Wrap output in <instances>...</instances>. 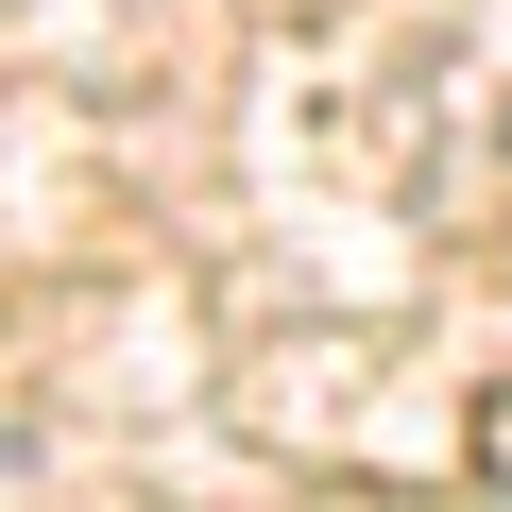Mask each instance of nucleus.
I'll list each match as a JSON object with an SVG mask.
<instances>
[{"label": "nucleus", "mask_w": 512, "mask_h": 512, "mask_svg": "<svg viewBox=\"0 0 512 512\" xmlns=\"http://www.w3.org/2000/svg\"><path fill=\"white\" fill-rule=\"evenodd\" d=\"M0 461H18V444H0Z\"/></svg>", "instance_id": "nucleus-1"}]
</instances>
